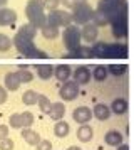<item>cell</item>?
Instances as JSON below:
<instances>
[{"label": "cell", "mask_w": 134, "mask_h": 150, "mask_svg": "<svg viewBox=\"0 0 134 150\" xmlns=\"http://www.w3.org/2000/svg\"><path fill=\"white\" fill-rule=\"evenodd\" d=\"M25 15L30 25L35 29L44 27L47 24V15L45 7H44V0H29L25 5Z\"/></svg>", "instance_id": "obj_1"}, {"label": "cell", "mask_w": 134, "mask_h": 150, "mask_svg": "<svg viewBox=\"0 0 134 150\" xmlns=\"http://www.w3.org/2000/svg\"><path fill=\"white\" fill-rule=\"evenodd\" d=\"M12 42H13V46H15V49H17L24 57H30V59H45V57H49L47 52L40 51V49L34 44L32 39H27V37H22V35L15 34Z\"/></svg>", "instance_id": "obj_2"}, {"label": "cell", "mask_w": 134, "mask_h": 150, "mask_svg": "<svg viewBox=\"0 0 134 150\" xmlns=\"http://www.w3.org/2000/svg\"><path fill=\"white\" fill-rule=\"evenodd\" d=\"M92 12H94L92 7L87 4L86 0H80V2H77V4L72 7V12H70L72 22H75L77 25H84V24H87V22H91Z\"/></svg>", "instance_id": "obj_3"}, {"label": "cell", "mask_w": 134, "mask_h": 150, "mask_svg": "<svg viewBox=\"0 0 134 150\" xmlns=\"http://www.w3.org/2000/svg\"><path fill=\"white\" fill-rule=\"evenodd\" d=\"M80 30L77 25H74V24H70V25H67L66 29H64V32H62V42H64V46H66V49L70 52V51H74L75 47H79L80 46Z\"/></svg>", "instance_id": "obj_4"}, {"label": "cell", "mask_w": 134, "mask_h": 150, "mask_svg": "<svg viewBox=\"0 0 134 150\" xmlns=\"http://www.w3.org/2000/svg\"><path fill=\"white\" fill-rule=\"evenodd\" d=\"M47 24L52 25V27H67L72 24V15L70 12H67L66 8L60 10V8H55V10H50L49 15H47Z\"/></svg>", "instance_id": "obj_5"}, {"label": "cell", "mask_w": 134, "mask_h": 150, "mask_svg": "<svg viewBox=\"0 0 134 150\" xmlns=\"http://www.w3.org/2000/svg\"><path fill=\"white\" fill-rule=\"evenodd\" d=\"M112 25V35L116 39H124L127 37V14H117L109 21Z\"/></svg>", "instance_id": "obj_6"}, {"label": "cell", "mask_w": 134, "mask_h": 150, "mask_svg": "<svg viewBox=\"0 0 134 150\" xmlns=\"http://www.w3.org/2000/svg\"><path fill=\"white\" fill-rule=\"evenodd\" d=\"M127 57V44L112 42L106 44V59H126Z\"/></svg>", "instance_id": "obj_7"}, {"label": "cell", "mask_w": 134, "mask_h": 150, "mask_svg": "<svg viewBox=\"0 0 134 150\" xmlns=\"http://www.w3.org/2000/svg\"><path fill=\"white\" fill-rule=\"evenodd\" d=\"M59 96L64 101H74L79 96V84L75 81H64V84L59 89Z\"/></svg>", "instance_id": "obj_8"}, {"label": "cell", "mask_w": 134, "mask_h": 150, "mask_svg": "<svg viewBox=\"0 0 134 150\" xmlns=\"http://www.w3.org/2000/svg\"><path fill=\"white\" fill-rule=\"evenodd\" d=\"M97 35H99V27L91 24V22L84 24L82 29H80V39H84L86 42H96Z\"/></svg>", "instance_id": "obj_9"}, {"label": "cell", "mask_w": 134, "mask_h": 150, "mask_svg": "<svg viewBox=\"0 0 134 150\" xmlns=\"http://www.w3.org/2000/svg\"><path fill=\"white\" fill-rule=\"evenodd\" d=\"M74 76V81L77 83V84H87V83L91 81V78H92V74H91V68L89 66H79V68H75V71L72 73Z\"/></svg>", "instance_id": "obj_10"}, {"label": "cell", "mask_w": 134, "mask_h": 150, "mask_svg": "<svg viewBox=\"0 0 134 150\" xmlns=\"http://www.w3.org/2000/svg\"><path fill=\"white\" fill-rule=\"evenodd\" d=\"M72 118L75 123H89V120L92 118V110L87 108V106H77L72 111Z\"/></svg>", "instance_id": "obj_11"}, {"label": "cell", "mask_w": 134, "mask_h": 150, "mask_svg": "<svg viewBox=\"0 0 134 150\" xmlns=\"http://www.w3.org/2000/svg\"><path fill=\"white\" fill-rule=\"evenodd\" d=\"M15 21H17V12H15L13 8L0 7V27L12 25Z\"/></svg>", "instance_id": "obj_12"}, {"label": "cell", "mask_w": 134, "mask_h": 150, "mask_svg": "<svg viewBox=\"0 0 134 150\" xmlns=\"http://www.w3.org/2000/svg\"><path fill=\"white\" fill-rule=\"evenodd\" d=\"M47 115L52 118L54 122H59V120H62L64 118V115H66V105L62 101H57V103H52L50 105V110H49V113Z\"/></svg>", "instance_id": "obj_13"}, {"label": "cell", "mask_w": 134, "mask_h": 150, "mask_svg": "<svg viewBox=\"0 0 134 150\" xmlns=\"http://www.w3.org/2000/svg\"><path fill=\"white\" fill-rule=\"evenodd\" d=\"M54 76L59 79V81H67L70 76H72V68L69 64H59V66H54Z\"/></svg>", "instance_id": "obj_14"}, {"label": "cell", "mask_w": 134, "mask_h": 150, "mask_svg": "<svg viewBox=\"0 0 134 150\" xmlns=\"http://www.w3.org/2000/svg\"><path fill=\"white\" fill-rule=\"evenodd\" d=\"M3 88L7 89V91H17V89L20 88V79L19 76H17V73H7L5 78H3Z\"/></svg>", "instance_id": "obj_15"}, {"label": "cell", "mask_w": 134, "mask_h": 150, "mask_svg": "<svg viewBox=\"0 0 134 150\" xmlns=\"http://www.w3.org/2000/svg\"><path fill=\"white\" fill-rule=\"evenodd\" d=\"M92 115L99 120V122H106L107 118L111 116V108L107 106L106 103H97L92 108Z\"/></svg>", "instance_id": "obj_16"}, {"label": "cell", "mask_w": 134, "mask_h": 150, "mask_svg": "<svg viewBox=\"0 0 134 150\" xmlns=\"http://www.w3.org/2000/svg\"><path fill=\"white\" fill-rule=\"evenodd\" d=\"M94 137V130L91 125H87V123H82L79 128H77V138H79L82 143H87L91 142Z\"/></svg>", "instance_id": "obj_17"}, {"label": "cell", "mask_w": 134, "mask_h": 150, "mask_svg": "<svg viewBox=\"0 0 134 150\" xmlns=\"http://www.w3.org/2000/svg\"><path fill=\"white\" fill-rule=\"evenodd\" d=\"M122 133H121L119 130H109L106 133V137H104V142L109 145V147H117V145H121L122 143Z\"/></svg>", "instance_id": "obj_18"}, {"label": "cell", "mask_w": 134, "mask_h": 150, "mask_svg": "<svg viewBox=\"0 0 134 150\" xmlns=\"http://www.w3.org/2000/svg\"><path fill=\"white\" fill-rule=\"evenodd\" d=\"M69 57L89 59V57H92V49H91V46H82V44H80L79 47H75L74 51H70V52H69Z\"/></svg>", "instance_id": "obj_19"}, {"label": "cell", "mask_w": 134, "mask_h": 150, "mask_svg": "<svg viewBox=\"0 0 134 150\" xmlns=\"http://www.w3.org/2000/svg\"><path fill=\"white\" fill-rule=\"evenodd\" d=\"M109 108H111V113H114V115H124L127 111V100L126 98H116Z\"/></svg>", "instance_id": "obj_20"}, {"label": "cell", "mask_w": 134, "mask_h": 150, "mask_svg": "<svg viewBox=\"0 0 134 150\" xmlns=\"http://www.w3.org/2000/svg\"><path fill=\"white\" fill-rule=\"evenodd\" d=\"M22 138L25 140L29 145H37V143L40 142V135H39V132H35V130H32L30 127L29 128H22Z\"/></svg>", "instance_id": "obj_21"}, {"label": "cell", "mask_w": 134, "mask_h": 150, "mask_svg": "<svg viewBox=\"0 0 134 150\" xmlns=\"http://www.w3.org/2000/svg\"><path fill=\"white\" fill-rule=\"evenodd\" d=\"M69 132H70V127H69V123H67L66 120L55 122V125H54V133H55V137L64 138V137L69 135Z\"/></svg>", "instance_id": "obj_22"}, {"label": "cell", "mask_w": 134, "mask_h": 150, "mask_svg": "<svg viewBox=\"0 0 134 150\" xmlns=\"http://www.w3.org/2000/svg\"><path fill=\"white\" fill-rule=\"evenodd\" d=\"M35 69H37V74H39L40 79H50L52 74H54V66L52 64H37Z\"/></svg>", "instance_id": "obj_23"}, {"label": "cell", "mask_w": 134, "mask_h": 150, "mask_svg": "<svg viewBox=\"0 0 134 150\" xmlns=\"http://www.w3.org/2000/svg\"><path fill=\"white\" fill-rule=\"evenodd\" d=\"M91 74H92V78L96 79V81H104L109 73H107V68L104 66V64H97V66H94L92 68Z\"/></svg>", "instance_id": "obj_24"}, {"label": "cell", "mask_w": 134, "mask_h": 150, "mask_svg": "<svg viewBox=\"0 0 134 150\" xmlns=\"http://www.w3.org/2000/svg\"><path fill=\"white\" fill-rule=\"evenodd\" d=\"M17 34L22 35V37H27V39H32L37 35V29L34 27V25H30V24H24V25H20V29L17 30Z\"/></svg>", "instance_id": "obj_25"}, {"label": "cell", "mask_w": 134, "mask_h": 150, "mask_svg": "<svg viewBox=\"0 0 134 150\" xmlns=\"http://www.w3.org/2000/svg\"><path fill=\"white\" fill-rule=\"evenodd\" d=\"M37 98H39V93H37V91L27 89L25 93L22 95V103L27 105V106H32V105H37Z\"/></svg>", "instance_id": "obj_26"}, {"label": "cell", "mask_w": 134, "mask_h": 150, "mask_svg": "<svg viewBox=\"0 0 134 150\" xmlns=\"http://www.w3.org/2000/svg\"><path fill=\"white\" fill-rule=\"evenodd\" d=\"M106 68H107V73L112 74V76H122L127 71L126 64H117V62H112V64H109Z\"/></svg>", "instance_id": "obj_27"}, {"label": "cell", "mask_w": 134, "mask_h": 150, "mask_svg": "<svg viewBox=\"0 0 134 150\" xmlns=\"http://www.w3.org/2000/svg\"><path fill=\"white\" fill-rule=\"evenodd\" d=\"M15 73H17V76H19L20 83H30L34 79L32 71H30V69H27L25 66H20L19 71H15Z\"/></svg>", "instance_id": "obj_28"}, {"label": "cell", "mask_w": 134, "mask_h": 150, "mask_svg": "<svg viewBox=\"0 0 134 150\" xmlns=\"http://www.w3.org/2000/svg\"><path fill=\"white\" fill-rule=\"evenodd\" d=\"M40 32H42V35H44L45 39H55V37L59 35V29L45 24L44 27H40Z\"/></svg>", "instance_id": "obj_29"}, {"label": "cell", "mask_w": 134, "mask_h": 150, "mask_svg": "<svg viewBox=\"0 0 134 150\" xmlns=\"http://www.w3.org/2000/svg\"><path fill=\"white\" fill-rule=\"evenodd\" d=\"M37 103H39V110L42 111V113H49V110H50V105H52V101L47 98V96L44 95H39V98H37Z\"/></svg>", "instance_id": "obj_30"}, {"label": "cell", "mask_w": 134, "mask_h": 150, "mask_svg": "<svg viewBox=\"0 0 134 150\" xmlns=\"http://www.w3.org/2000/svg\"><path fill=\"white\" fill-rule=\"evenodd\" d=\"M12 46H13V42H12V39H10L8 35L0 34V52H7Z\"/></svg>", "instance_id": "obj_31"}, {"label": "cell", "mask_w": 134, "mask_h": 150, "mask_svg": "<svg viewBox=\"0 0 134 150\" xmlns=\"http://www.w3.org/2000/svg\"><path fill=\"white\" fill-rule=\"evenodd\" d=\"M20 122H22V128H29L34 125V115L30 111H24L20 113Z\"/></svg>", "instance_id": "obj_32"}, {"label": "cell", "mask_w": 134, "mask_h": 150, "mask_svg": "<svg viewBox=\"0 0 134 150\" xmlns=\"http://www.w3.org/2000/svg\"><path fill=\"white\" fill-rule=\"evenodd\" d=\"M8 123L12 128H22V122H20V113H12L8 118Z\"/></svg>", "instance_id": "obj_33"}, {"label": "cell", "mask_w": 134, "mask_h": 150, "mask_svg": "<svg viewBox=\"0 0 134 150\" xmlns=\"http://www.w3.org/2000/svg\"><path fill=\"white\" fill-rule=\"evenodd\" d=\"M59 5H60V0H44V7H45L49 12L59 8Z\"/></svg>", "instance_id": "obj_34"}, {"label": "cell", "mask_w": 134, "mask_h": 150, "mask_svg": "<svg viewBox=\"0 0 134 150\" xmlns=\"http://www.w3.org/2000/svg\"><path fill=\"white\" fill-rule=\"evenodd\" d=\"M0 150H13V140L12 138H3L0 140Z\"/></svg>", "instance_id": "obj_35"}, {"label": "cell", "mask_w": 134, "mask_h": 150, "mask_svg": "<svg viewBox=\"0 0 134 150\" xmlns=\"http://www.w3.org/2000/svg\"><path fill=\"white\" fill-rule=\"evenodd\" d=\"M37 150H52V142H49V140H42L40 138V142L35 145Z\"/></svg>", "instance_id": "obj_36"}, {"label": "cell", "mask_w": 134, "mask_h": 150, "mask_svg": "<svg viewBox=\"0 0 134 150\" xmlns=\"http://www.w3.org/2000/svg\"><path fill=\"white\" fill-rule=\"evenodd\" d=\"M77 2H80V0H60V4H62L66 8H72Z\"/></svg>", "instance_id": "obj_37"}, {"label": "cell", "mask_w": 134, "mask_h": 150, "mask_svg": "<svg viewBox=\"0 0 134 150\" xmlns=\"http://www.w3.org/2000/svg\"><path fill=\"white\" fill-rule=\"evenodd\" d=\"M8 137V127L7 125H0V140H3Z\"/></svg>", "instance_id": "obj_38"}, {"label": "cell", "mask_w": 134, "mask_h": 150, "mask_svg": "<svg viewBox=\"0 0 134 150\" xmlns=\"http://www.w3.org/2000/svg\"><path fill=\"white\" fill-rule=\"evenodd\" d=\"M7 98H8V95H7V89L3 88V86H0V105H3V103L7 101Z\"/></svg>", "instance_id": "obj_39"}, {"label": "cell", "mask_w": 134, "mask_h": 150, "mask_svg": "<svg viewBox=\"0 0 134 150\" xmlns=\"http://www.w3.org/2000/svg\"><path fill=\"white\" fill-rule=\"evenodd\" d=\"M116 149H117V150H129V145H126V143H121V145H117Z\"/></svg>", "instance_id": "obj_40"}, {"label": "cell", "mask_w": 134, "mask_h": 150, "mask_svg": "<svg viewBox=\"0 0 134 150\" xmlns=\"http://www.w3.org/2000/svg\"><path fill=\"white\" fill-rule=\"evenodd\" d=\"M67 150H82V149H80V147H75V145H72V147H69Z\"/></svg>", "instance_id": "obj_41"}, {"label": "cell", "mask_w": 134, "mask_h": 150, "mask_svg": "<svg viewBox=\"0 0 134 150\" xmlns=\"http://www.w3.org/2000/svg\"><path fill=\"white\" fill-rule=\"evenodd\" d=\"M7 2H8V0H0V7H5Z\"/></svg>", "instance_id": "obj_42"}, {"label": "cell", "mask_w": 134, "mask_h": 150, "mask_svg": "<svg viewBox=\"0 0 134 150\" xmlns=\"http://www.w3.org/2000/svg\"><path fill=\"white\" fill-rule=\"evenodd\" d=\"M112 2H116V0H112Z\"/></svg>", "instance_id": "obj_43"}, {"label": "cell", "mask_w": 134, "mask_h": 150, "mask_svg": "<svg viewBox=\"0 0 134 150\" xmlns=\"http://www.w3.org/2000/svg\"><path fill=\"white\" fill-rule=\"evenodd\" d=\"M52 150H54V149H52Z\"/></svg>", "instance_id": "obj_44"}]
</instances>
